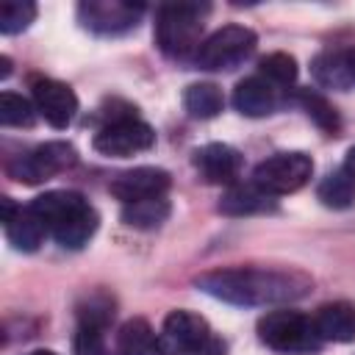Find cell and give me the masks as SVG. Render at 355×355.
I'll return each mask as SVG.
<instances>
[{
    "instance_id": "24",
    "label": "cell",
    "mask_w": 355,
    "mask_h": 355,
    "mask_svg": "<svg viewBox=\"0 0 355 355\" xmlns=\"http://www.w3.org/2000/svg\"><path fill=\"white\" fill-rule=\"evenodd\" d=\"M36 19V3L31 0H6L0 6V33H22Z\"/></svg>"
},
{
    "instance_id": "2",
    "label": "cell",
    "mask_w": 355,
    "mask_h": 355,
    "mask_svg": "<svg viewBox=\"0 0 355 355\" xmlns=\"http://www.w3.org/2000/svg\"><path fill=\"white\" fill-rule=\"evenodd\" d=\"M31 208L44 219L50 236L64 247V250H80L89 244V239L97 233L100 216L97 211L89 205V200H83V194L78 191H44L39 194Z\"/></svg>"
},
{
    "instance_id": "16",
    "label": "cell",
    "mask_w": 355,
    "mask_h": 355,
    "mask_svg": "<svg viewBox=\"0 0 355 355\" xmlns=\"http://www.w3.org/2000/svg\"><path fill=\"white\" fill-rule=\"evenodd\" d=\"M277 103H280L277 86H272L261 75L244 78L233 89V105L244 116H266V114H272L277 108Z\"/></svg>"
},
{
    "instance_id": "25",
    "label": "cell",
    "mask_w": 355,
    "mask_h": 355,
    "mask_svg": "<svg viewBox=\"0 0 355 355\" xmlns=\"http://www.w3.org/2000/svg\"><path fill=\"white\" fill-rule=\"evenodd\" d=\"M258 69H261V78H266L277 89L291 86L297 80V61L288 53H269V55H263Z\"/></svg>"
},
{
    "instance_id": "26",
    "label": "cell",
    "mask_w": 355,
    "mask_h": 355,
    "mask_svg": "<svg viewBox=\"0 0 355 355\" xmlns=\"http://www.w3.org/2000/svg\"><path fill=\"white\" fill-rule=\"evenodd\" d=\"M300 103H302V108L308 111V116L319 125V128H324L327 133H336L338 130V114H336V108L322 97V94H316V92H308V89H302L300 92Z\"/></svg>"
},
{
    "instance_id": "5",
    "label": "cell",
    "mask_w": 355,
    "mask_h": 355,
    "mask_svg": "<svg viewBox=\"0 0 355 355\" xmlns=\"http://www.w3.org/2000/svg\"><path fill=\"white\" fill-rule=\"evenodd\" d=\"M164 355H225V341L214 336L211 324L194 311H172L161 324Z\"/></svg>"
},
{
    "instance_id": "6",
    "label": "cell",
    "mask_w": 355,
    "mask_h": 355,
    "mask_svg": "<svg viewBox=\"0 0 355 355\" xmlns=\"http://www.w3.org/2000/svg\"><path fill=\"white\" fill-rule=\"evenodd\" d=\"M258 36L252 28L247 25H225L219 31H214L197 50V67L208 69V72H225L239 67L241 61H247L255 53Z\"/></svg>"
},
{
    "instance_id": "7",
    "label": "cell",
    "mask_w": 355,
    "mask_h": 355,
    "mask_svg": "<svg viewBox=\"0 0 355 355\" xmlns=\"http://www.w3.org/2000/svg\"><path fill=\"white\" fill-rule=\"evenodd\" d=\"M75 161H78V153L69 141H44L28 153L14 155L6 164V172H8V178H14L25 186H36V183H44V180L55 178L58 172L69 169Z\"/></svg>"
},
{
    "instance_id": "23",
    "label": "cell",
    "mask_w": 355,
    "mask_h": 355,
    "mask_svg": "<svg viewBox=\"0 0 355 355\" xmlns=\"http://www.w3.org/2000/svg\"><path fill=\"white\" fill-rule=\"evenodd\" d=\"M36 122V105L17 94V92H3L0 94V125L6 128H31Z\"/></svg>"
},
{
    "instance_id": "31",
    "label": "cell",
    "mask_w": 355,
    "mask_h": 355,
    "mask_svg": "<svg viewBox=\"0 0 355 355\" xmlns=\"http://www.w3.org/2000/svg\"><path fill=\"white\" fill-rule=\"evenodd\" d=\"M28 355H58V352H53V349H33V352H28Z\"/></svg>"
},
{
    "instance_id": "8",
    "label": "cell",
    "mask_w": 355,
    "mask_h": 355,
    "mask_svg": "<svg viewBox=\"0 0 355 355\" xmlns=\"http://www.w3.org/2000/svg\"><path fill=\"white\" fill-rule=\"evenodd\" d=\"M313 175V161L311 155L305 153H275L269 158H263L255 172H252V180L269 191L272 197H280V194H291L297 189H302Z\"/></svg>"
},
{
    "instance_id": "21",
    "label": "cell",
    "mask_w": 355,
    "mask_h": 355,
    "mask_svg": "<svg viewBox=\"0 0 355 355\" xmlns=\"http://www.w3.org/2000/svg\"><path fill=\"white\" fill-rule=\"evenodd\" d=\"M169 211H172V205L166 197H153V200L122 205V222L136 230H155L169 219Z\"/></svg>"
},
{
    "instance_id": "32",
    "label": "cell",
    "mask_w": 355,
    "mask_h": 355,
    "mask_svg": "<svg viewBox=\"0 0 355 355\" xmlns=\"http://www.w3.org/2000/svg\"><path fill=\"white\" fill-rule=\"evenodd\" d=\"M352 58H355V50H352Z\"/></svg>"
},
{
    "instance_id": "18",
    "label": "cell",
    "mask_w": 355,
    "mask_h": 355,
    "mask_svg": "<svg viewBox=\"0 0 355 355\" xmlns=\"http://www.w3.org/2000/svg\"><path fill=\"white\" fill-rule=\"evenodd\" d=\"M275 208V197L263 191L255 180L250 183H233L219 200V211L227 216H250V214H263Z\"/></svg>"
},
{
    "instance_id": "10",
    "label": "cell",
    "mask_w": 355,
    "mask_h": 355,
    "mask_svg": "<svg viewBox=\"0 0 355 355\" xmlns=\"http://www.w3.org/2000/svg\"><path fill=\"white\" fill-rule=\"evenodd\" d=\"M144 6L122 3V0H83L78 6V19L86 31L100 36H119L139 25Z\"/></svg>"
},
{
    "instance_id": "9",
    "label": "cell",
    "mask_w": 355,
    "mask_h": 355,
    "mask_svg": "<svg viewBox=\"0 0 355 355\" xmlns=\"http://www.w3.org/2000/svg\"><path fill=\"white\" fill-rule=\"evenodd\" d=\"M155 144V130L136 116H116L94 136V150L108 158H130Z\"/></svg>"
},
{
    "instance_id": "11",
    "label": "cell",
    "mask_w": 355,
    "mask_h": 355,
    "mask_svg": "<svg viewBox=\"0 0 355 355\" xmlns=\"http://www.w3.org/2000/svg\"><path fill=\"white\" fill-rule=\"evenodd\" d=\"M172 186V178L166 169H158V166H136V169H128V172H119L114 180H111V194L122 202V205H130V202H141V200H153V197H166Z\"/></svg>"
},
{
    "instance_id": "1",
    "label": "cell",
    "mask_w": 355,
    "mask_h": 355,
    "mask_svg": "<svg viewBox=\"0 0 355 355\" xmlns=\"http://www.w3.org/2000/svg\"><path fill=\"white\" fill-rule=\"evenodd\" d=\"M194 286L230 305H288L302 300L313 280L300 269H275V266H227L205 272Z\"/></svg>"
},
{
    "instance_id": "12",
    "label": "cell",
    "mask_w": 355,
    "mask_h": 355,
    "mask_svg": "<svg viewBox=\"0 0 355 355\" xmlns=\"http://www.w3.org/2000/svg\"><path fill=\"white\" fill-rule=\"evenodd\" d=\"M3 230L14 250L19 252H36L50 233L44 219L31 205H14L11 197H3Z\"/></svg>"
},
{
    "instance_id": "22",
    "label": "cell",
    "mask_w": 355,
    "mask_h": 355,
    "mask_svg": "<svg viewBox=\"0 0 355 355\" xmlns=\"http://www.w3.org/2000/svg\"><path fill=\"white\" fill-rule=\"evenodd\" d=\"M222 105H225V97L216 83L202 80V83L186 86V92H183V108L194 119H214L222 111Z\"/></svg>"
},
{
    "instance_id": "15",
    "label": "cell",
    "mask_w": 355,
    "mask_h": 355,
    "mask_svg": "<svg viewBox=\"0 0 355 355\" xmlns=\"http://www.w3.org/2000/svg\"><path fill=\"white\" fill-rule=\"evenodd\" d=\"M311 75L322 89L347 92L355 86V58L352 50H322L311 61Z\"/></svg>"
},
{
    "instance_id": "28",
    "label": "cell",
    "mask_w": 355,
    "mask_h": 355,
    "mask_svg": "<svg viewBox=\"0 0 355 355\" xmlns=\"http://www.w3.org/2000/svg\"><path fill=\"white\" fill-rule=\"evenodd\" d=\"M103 330L105 327L78 322V330H75V338H72V352L75 355H108Z\"/></svg>"
},
{
    "instance_id": "20",
    "label": "cell",
    "mask_w": 355,
    "mask_h": 355,
    "mask_svg": "<svg viewBox=\"0 0 355 355\" xmlns=\"http://www.w3.org/2000/svg\"><path fill=\"white\" fill-rule=\"evenodd\" d=\"M316 197L322 205H327L333 211H344V208L355 205V175L347 166L324 175L316 189Z\"/></svg>"
},
{
    "instance_id": "29",
    "label": "cell",
    "mask_w": 355,
    "mask_h": 355,
    "mask_svg": "<svg viewBox=\"0 0 355 355\" xmlns=\"http://www.w3.org/2000/svg\"><path fill=\"white\" fill-rule=\"evenodd\" d=\"M8 75H11V58L0 55V78H8Z\"/></svg>"
},
{
    "instance_id": "4",
    "label": "cell",
    "mask_w": 355,
    "mask_h": 355,
    "mask_svg": "<svg viewBox=\"0 0 355 355\" xmlns=\"http://www.w3.org/2000/svg\"><path fill=\"white\" fill-rule=\"evenodd\" d=\"M258 338L283 355H311L322 349V336L316 333L313 316H305L291 308L266 311L258 319Z\"/></svg>"
},
{
    "instance_id": "30",
    "label": "cell",
    "mask_w": 355,
    "mask_h": 355,
    "mask_svg": "<svg viewBox=\"0 0 355 355\" xmlns=\"http://www.w3.org/2000/svg\"><path fill=\"white\" fill-rule=\"evenodd\" d=\"M344 166L355 175V147H349V153H347V161H344Z\"/></svg>"
},
{
    "instance_id": "27",
    "label": "cell",
    "mask_w": 355,
    "mask_h": 355,
    "mask_svg": "<svg viewBox=\"0 0 355 355\" xmlns=\"http://www.w3.org/2000/svg\"><path fill=\"white\" fill-rule=\"evenodd\" d=\"M114 319V300L103 291L86 297V302L78 308V322L86 324H97V327H108V322Z\"/></svg>"
},
{
    "instance_id": "3",
    "label": "cell",
    "mask_w": 355,
    "mask_h": 355,
    "mask_svg": "<svg viewBox=\"0 0 355 355\" xmlns=\"http://www.w3.org/2000/svg\"><path fill=\"white\" fill-rule=\"evenodd\" d=\"M208 11V3H164L155 14V44L161 53L172 58H183L189 53L197 55Z\"/></svg>"
},
{
    "instance_id": "19",
    "label": "cell",
    "mask_w": 355,
    "mask_h": 355,
    "mask_svg": "<svg viewBox=\"0 0 355 355\" xmlns=\"http://www.w3.org/2000/svg\"><path fill=\"white\" fill-rule=\"evenodd\" d=\"M114 355H164V349L150 322L141 316H133L119 327L114 341Z\"/></svg>"
},
{
    "instance_id": "14",
    "label": "cell",
    "mask_w": 355,
    "mask_h": 355,
    "mask_svg": "<svg viewBox=\"0 0 355 355\" xmlns=\"http://www.w3.org/2000/svg\"><path fill=\"white\" fill-rule=\"evenodd\" d=\"M241 153L230 144H222V141H211L205 147H200L194 153V166L200 169V175L208 180V183H225V186H233L239 172H241Z\"/></svg>"
},
{
    "instance_id": "13",
    "label": "cell",
    "mask_w": 355,
    "mask_h": 355,
    "mask_svg": "<svg viewBox=\"0 0 355 355\" xmlns=\"http://www.w3.org/2000/svg\"><path fill=\"white\" fill-rule=\"evenodd\" d=\"M31 89H33V105H36V111L53 128L64 130L75 119L78 97H75V92L67 83L53 80V78H33Z\"/></svg>"
},
{
    "instance_id": "17",
    "label": "cell",
    "mask_w": 355,
    "mask_h": 355,
    "mask_svg": "<svg viewBox=\"0 0 355 355\" xmlns=\"http://www.w3.org/2000/svg\"><path fill=\"white\" fill-rule=\"evenodd\" d=\"M316 333L322 341H336V344H349L355 341V305L352 302H327L313 313Z\"/></svg>"
}]
</instances>
